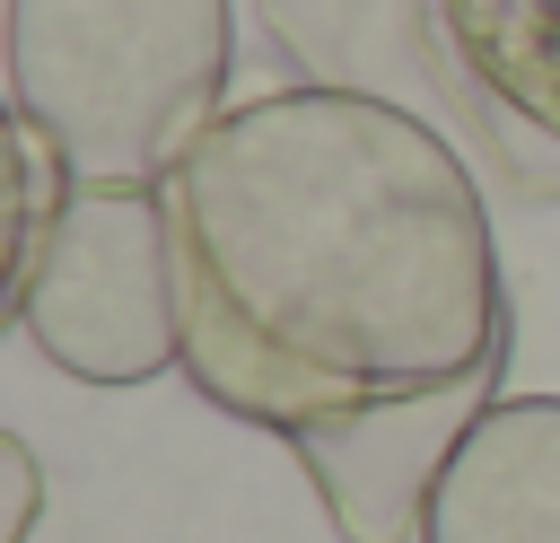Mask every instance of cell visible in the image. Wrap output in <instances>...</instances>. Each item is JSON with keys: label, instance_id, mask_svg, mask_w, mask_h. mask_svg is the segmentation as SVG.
<instances>
[{"label": "cell", "instance_id": "3957f363", "mask_svg": "<svg viewBox=\"0 0 560 543\" xmlns=\"http://www.w3.org/2000/svg\"><path fill=\"white\" fill-rule=\"evenodd\" d=\"M254 18L262 44L298 70V88L376 96L446 131L472 175H490L508 201L560 210V131L525 123L499 88H481L438 0H254Z\"/></svg>", "mask_w": 560, "mask_h": 543}, {"label": "cell", "instance_id": "ba28073f", "mask_svg": "<svg viewBox=\"0 0 560 543\" xmlns=\"http://www.w3.org/2000/svg\"><path fill=\"white\" fill-rule=\"evenodd\" d=\"M70 193H79L70 158L9 105V201H18V228H9V298L35 280V263H44V245H52L61 210H70Z\"/></svg>", "mask_w": 560, "mask_h": 543}, {"label": "cell", "instance_id": "5b68a950", "mask_svg": "<svg viewBox=\"0 0 560 543\" xmlns=\"http://www.w3.org/2000/svg\"><path fill=\"white\" fill-rule=\"evenodd\" d=\"M499 377H508V350L481 359L464 385H438V394H411V403H376V412H350V420H324V429L289 438L324 525L341 543H411V534H429V499H438L446 464L508 403Z\"/></svg>", "mask_w": 560, "mask_h": 543}, {"label": "cell", "instance_id": "7a4b0ae2", "mask_svg": "<svg viewBox=\"0 0 560 543\" xmlns=\"http://www.w3.org/2000/svg\"><path fill=\"white\" fill-rule=\"evenodd\" d=\"M228 0H9V105L79 184H166L219 123Z\"/></svg>", "mask_w": 560, "mask_h": 543}, {"label": "cell", "instance_id": "9c48e42d", "mask_svg": "<svg viewBox=\"0 0 560 543\" xmlns=\"http://www.w3.org/2000/svg\"><path fill=\"white\" fill-rule=\"evenodd\" d=\"M0 490H9V508H0V543H26L35 517H44V464H35L26 438H0Z\"/></svg>", "mask_w": 560, "mask_h": 543}, {"label": "cell", "instance_id": "8992f818", "mask_svg": "<svg viewBox=\"0 0 560 543\" xmlns=\"http://www.w3.org/2000/svg\"><path fill=\"white\" fill-rule=\"evenodd\" d=\"M420 543H560V394H508L464 438Z\"/></svg>", "mask_w": 560, "mask_h": 543}, {"label": "cell", "instance_id": "52a82bcc", "mask_svg": "<svg viewBox=\"0 0 560 543\" xmlns=\"http://www.w3.org/2000/svg\"><path fill=\"white\" fill-rule=\"evenodd\" d=\"M481 88H499L525 123L560 131V0H438Z\"/></svg>", "mask_w": 560, "mask_h": 543}, {"label": "cell", "instance_id": "277c9868", "mask_svg": "<svg viewBox=\"0 0 560 543\" xmlns=\"http://www.w3.org/2000/svg\"><path fill=\"white\" fill-rule=\"evenodd\" d=\"M9 324L79 385H149L184 368L175 219L158 184H79Z\"/></svg>", "mask_w": 560, "mask_h": 543}, {"label": "cell", "instance_id": "6da1fadb", "mask_svg": "<svg viewBox=\"0 0 560 543\" xmlns=\"http://www.w3.org/2000/svg\"><path fill=\"white\" fill-rule=\"evenodd\" d=\"M158 193L184 377L280 447L516 350L472 158L376 96L271 88L219 114Z\"/></svg>", "mask_w": 560, "mask_h": 543}]
</instances>
